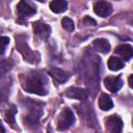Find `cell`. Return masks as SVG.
Here are the masks:
<instances>
[{
    "label": "cell",
    "mask_w": 133,
    "mask_h": 133,
    "mask_svg": "<svg viewBox=\"0 0 133 133\" xmlns=\"http://www.w3.org/2000/svg\"><path fill=\"white\" fill-rule=\"evenodd\" d=\"M64 95L68 97V98H71V99H76V100H80V101H84L87 99L88 97V92L87 90L83 89V88H80V87H75V86H71L69 87Z\"/></svg>",
    "instance_id": "cell-11"
},
{
    "label": "cell",
    "mask_w": 133,
    "mask_h": 133,
    "mask_svg": "<svg viewBox=\"0 0 133 133\" xmlns=\"http://www.w3.org/2000/svg\"><path fill=\"white\" fill-rule=\"evenodd\" d=\"M9 43V38L7 36H0V55H2L5 51L6 46Z\"/></svg>",
    "instance_id": "cell-22"
},
{
    "label": "cell",
    "mask_w": 133,
    "mask_h": 133,
    "mask_svg": "<svg viewBox=\"0 0 133 133\" xmlns=\"http://www.w3.org/2000/svg\"><path fill=\"white\" fill-rule=\"evenodd\" d=\"M104 85L105 87L112 92H116L118 91L122 86H123V80L121 79V77H112V76H108L104 79Z\"/></svg>",
    "instance_id": "cell-12"
},
{
    "label": "cell",
    "mask_w": 133,
    "mask_h": 133,
    "mask_svg": "<svg viewBox=\"0 0 133 133\" xmlns=\"http://www.w3.org/2000/svg\"><path fill=\"white\" fill-rule=\"evenodd\" d=\"M83 23L88 24V25H92V26H95V25L97 24V22H96L94 19H91L89 16H85V17H84V19H83Z\"/></svg>",
    "instance_id": "cell-23"
},
{
    "label": "cell",
    "mask_w": 133,
    "mask_h": 133,
    "mask_svg": "<svg viewBox=\"0 0 133 133\" xmlns=\"http://www.w3.org/2000/svg\"><path fill=\"white\" fill-rule=\"evenodd\" d=\"M17 9H18L19 16L21 18H27V17H30V16H32L36 12L35 6L32 3H30L26 0L20 1L17 5Z\"/></svg>",
    "instance_id": "cell-8"
},
{
    "label": "cell",
    "mask_w": 133,
    "mask_h": 133,
    "mask_svg": "<svg viewBox=\"0 0 133 133\" xmlns=\"http://www.w3.org/2000/svg\"><path fill=\"white\" fill-rule=\"evenodd\" d=\"M107 64H108L109 70H111V71H119L124 66V62L122 61V59H119L118 57H115V56H111L108 59Z\"/></svg>",
    "instance_id": "cell-18"
},
{
    "label": "cell",
    "mask_w": 133,
    "mask_h": 133,
    "mask_svg": "<svg viewBox=\"0 0 133 133\" xmlns=\"http://www.w3.org/2000/svg\"><path fill=\"white\" fill-rule=\"evenodd\" d=\"M23 105H25V107L28 110V114L25 116L24 122L27 126L33 128L36 127L39 123V118L43 114V106L44 104L41 102H36L33 101L31 99H24L23 100Z\"/></svg>",
    "instance_id": "cell-3"
},
{
    "label": "cell",
    "mask_w": 133,
    "mask_h": 133,
    "mask_svg": "<svg viewBox=\"0 0 133 133\" xmlns=\"http://www.w3.org/2000/svg\"><path fill=\"white\" fill-rule=\"evenodd\" d=\"M92 47L96 51H99L103 54H106L110 51V44L105 38H96L92 43Z\"/></svg>",
    "instance_id": "cell-15"
},
{
    "label": "cell",
    "mask_w": 133,
    "mask_h": 133,
    "mask_svg": "<svg viewBox=\"0 0 133 133\" xmlns=\"http://www.w3.org/2000/svg\"><path fill=\"white\" fill-rule=\"evenodd\" d=\"M49 74L51 75V77L59 84H62L64 82H66L70 78V73L59 69V68H51L49 70Z\"/></svg>",
    "instance_id": "cell-13"
},
{
    "label": "cell",
    "mask_w": 133,
    "mask_h": 133,
    "mask_svg": "<svg viewBox=\"0 0 133 133\" xmlns=\"http://www.w3.org/2000/svg\"><path fill=\"white\" fill-rule=\"evenodd\" d=\"M14 66V62L10 59H5L0 61V77L6 75Z\"/></svg>",
    "instance_id": "cell-19"
},
{
    "label": "cell",
    "mask_w": 133,
    "mask_h": 133,
    "mask_svg": "<svg viewBox=\"0 0 133 133\" xmlns=\"http://www.w3.org/2000/svg\"><path fill=\"white\" fill-rule=\"evenodd\" d=\"M16 46L26 61H28L30 63H36L38 61V54L36 52H34L33 50H31V48L28 46L24 35H18L16 37Z\"/></svg>",
    "instance_id": "cell-4"
},
{
    "label": "cell",
    "mask_w": 133,
    "mask_h": 133,
    "mask_svg": "<svg viewBox=\"0 0 133 133\" xmlns=\"http://www.w3.org/2000/svg\"><path fill=\"white\" fill-rule=\"evenodd\" d=\"M100 64H101L100 58L94 53H90L88 51L85 52L80 64L81 76L86 82V85L90 94L92 92V96L97 94L99 88Z\"/></svg>",
    "instance_id": "cell-1"
},
{
    "label": "cell",
    "mask_w": 133,
    "mask_h": 133,
    "mask_svg": "<svg viewBox=\"0 0 133 133\" xmlns=\"http://www.w3.org/2000/svg\"><path fill=\"white\" fill-rule=\"evenodd\" d=\"M115 53H117L119 56H122L123 59L130 60L133 56V49H132V46H130L128 44H124V45H119L118 47H116Z\"/></svg>",
    "instance_id": "cell-14"
},
{
    "label": "cell",
    "mask_w": 133,
    "mask_h": 133,
    "mask_svg": "<svg viewBox=\"0 0 133 133\" xmlns=\"http://www.w3.org/2000/svg\"><path fill=\"white\" fill-rule=\"evenodd\" d=\"M75 122V116L73 111L69 108L65 107L61 110V112L58 115L57 118V129L59 131H64L66 129H69Z\"/></svg>",
    "instance_id": "cell-5"
},
{
    "label": "cell",
    "mask_w": 133,
    "mask_h": 133,
    "mask_svg": "<svg viewBox=\"0 0 133 133\" xmlns=\"http://www.w3.org/2000/svg\"><path fill=\"white\" fill-rule=\"evenodd\" d=\"M61 25H62L63 29H65L66 31H70V32H72L74 30V28H75L74 22L70 18H66V17L61 20Z\"/></svg>",
    "instance_id": "cell-21"
},
{
    "label": "cell",
    "mask_w": 133,
    "mask_h": 133,
    "mask_svg": "<svg viewBox=\"0 0 133 133\" xmlns=\"http://www.w3.org/2000/svg\"><path fill=\"white\" fill-rule=\"evenodd\" d=\"M17 112V108L15 106H11L6 112H5V119L10 125H15V114Z\"/></svg>",
    "instance_id": "cell-20"
},
{
    "label": "cell",
    "mask_w": 133,
    "mask_h": 133,
    "mask_svg": "<svg viewBox=\"0 0 133 133\" xmlns=\"http://www.w3.org/2000/svg\"><path fill=\"white\" fill-rule=\"evenodd\" d=\"M50 9L55 14H61L66 10L68 8V2L63 0H54L51 1L49 4Z\"/></svg>",
    "instance_id": "cell-16"
},
{
    "label": "cell",
    "mask_w": 133,
    "mask_h": 133,
    "mask_svg": "<svg viewBox=\"0 0 133 133\" xmlns=\"http://www.w3.org/2000/svg\"><path fill=\"white\" fill-rule=\"evenodd\" d=\"M94 11L102 18H106L112 12V5L106 1H98L94 4Z\"/></svg>",
    "instance_id": "cell-10"
},
{
    "label": "cell",
    "mask_w": 133,
    "mask_h": 133,
    "mask_svg": "<svg viewBox=\"0 0 133 133\" xmlns=\"http://www.w3.org/2000/svg\"><path fill=\"white\" fill-rule=\"evenodd\" d=\"M105 126L110 133H122L124 124L117 114H112L105 118Z\"/></svg>",
    "instance_id": "cell-7"
},
{
    "label": "cell",
    "mask_w": 133,
    "mask_h": 133,
    "mask_svg": "<svg viewBox=\"0 0 133 133\" xmlns=\"http://www.w3.org/2000/svg\"><path fill=\"white\" fill-rule=\"evenodd\" d=\"M0 133H5V129H4V127L2 126L1 122H0Z\"/></svg>",
    "instance_id": "cell-25"
},
{
    "label": "cell",
    "mask_w": 133,
    "mask_h": 133,
    "mask_svg": "<svg viewBox=\"0 0 133 133\" xmlns=\"http://www.w3.org/2000/svg\"><path fill=\"white\" fill-rule=\"evenodd\" d=\"M47 84L48 80L43 72L32 71L25 76L22 87L27 92L35 94L37 96H46L48 94Z\"/></svg>",
    "instance_id": "cell-2"
},
{
    "label": "cell",
    "mask_w": 133,
    "mask_h": 133,
    "mask_svg": "<svg viewBox=\"0 0 133 133\" xmlns=\"http://www.w3.org/2000/svg\"><path fill=\"white\" fill-rule=\"evenodd\" d=\"M99 107L103 110V111H108L113 107V102L111 100V98L106 95V94H102L99 98Z\"/></svg>",
    "instance_id": "cell-17"
},
{
    "label": "cell",
    "mask_w": 133,
    "mask_h": 133,
    "mask_svg": "<svg viewBox=\"0 0 133 133\" xmlns=\"http://www.w3.org/2000/svg\"><path fill=\"white\" fill-rule=\"evenodd\" d=\"M132 78H133V75H130L129 76V86L132 87Z\"/></svg>",
    "instance_id": "cell-24"
},
{
    "label": "cell",
    "mask_w": 133,
    "mask_h": 133,
    "mask_svg": "<svg viewBox=\"0 0 133 133\" xmlns=\"http://www.w3.org/2000/svg\"><path fill=\"white\" fill-rule=\"evenodd\" d=\"M78 111L81 115V118L82 121L89 127H95L97 125V119H96V116H95V113H94V110L92 108L90 107L89 104L87 103H84L82 105L79 106L78 108Z\"/></svg>",
    "instance_id": "cell-6"
},
{
    "label": "cell",
    "mask_w": 133,
    "mask_h": 133,
    "mask_svg": "<svg viewBox=\"0 0 133 133\" xmlns=\"http://www.w3.org/2000/svg\"><path fill=\"white\" fill-rule=\"evenodd\" d=\"M32 29L34 31V33L39 36L42 39H47L50 35L51 32V28L49 25H47L46 23L42 22V21H36L32 24Z\"/></svg>",
    "instance_id": "cell-9"
}]
</instances>
